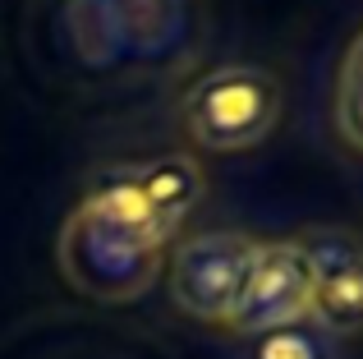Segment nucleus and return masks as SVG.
Returning <instances> with one entry per match:
<instances>
[{"label":"nucleus","instance_id":"nucleus-6","mask_svg":"<svg viewBox=\"0 0 363 359\" xmlns=\"http://www.w3.org/2000/svg\"><path fill=\"white\" fill-rule=\"evenodd\" d=\"M120 33V51L133 60H161L184 42L194 0H106Z\"/></svg>","mask_w":363,"mask_h":359},{"label":"nucleus","instance_id":"nucleus-5","mask_svg":"<svg viewBox=\"0 0 363 359\" xmlns=\"http://www.w3.org/2000/svg\"><path fill=\"white\" fill-rule=\"evenodd\" d=\"M308 299H313V267L303 258L299 240H262L253 272L244 281V295L225 327L240 336H267L276 327L303 323Z\"/></svg>","mask_w":363,"mask_h":359},{"label":"nucleus","instance_id":"nucleus-9","mask_svg":"<svg viewBox=\"0 0 363 359\" xmlns=\"http://www.w3.org/2000/svg\"><path fill=\"white\" fill-rule=\"evenodd\" d=\"M253 359H336V346L313 323H290L267 336H253Z\"/></svg>","mask_w":363,"mask_h":359},{"label":"nucleus","instance_id":"nucleus-4","mask_svg":"<svg viewBox=\"0 0 363 359\" xmlns=\"http://www.w3.org/2000/svg\"><path fill=\"white\" fill-rule=\"evenodd\" d=\"M313 267V299L308 318L318 332L336 336H359L363 332V240L340 226H313L294 235Z\"/></svg>","mask_w":363,"mask_h":359},{"label":"nucleus","instance_id":"nucleus-7","mask_svg":"<svg viewBox=\"0 0 363 359\" xmlns=\"http://www.w3.org/2000/svg\"><path fill=\"white\" fill-rule=\"evenodd\" d=\"M331 116H336V134L350 153L363 157V33L345 46L336 70V101H331Z\"/></svg>","mask_w":363,"mask_h":359},{"label":"nucleus","instance_id":"nucleus-1","mask_svg":"<svg viewBox=\"0 0 363 359\" xmlns=\"http://www.w3.org/2000/svg\"><path fill=\"white\" fill-rule=\"evenodd\" d=\"M175 240L166 221L138 194L129 166L111 171L88 189L79 207L65 216L55 263L79 295L97 304H129L147 295L166 267V249Z\"/></svg>","mask_w":363,"mask_h":359},{"label":"nucleus","instance_id":"nucleus-8","mask_svg":"<svg viewBox=\"0 0 363 359\" xmlns=\"http://www.w3.org/2000/svg\"><path fill=\"white\" fill-rule=\"evenodd\" d=\"M69 37L79 46V55L88 65H116L124 60L120 51V33H116V18H111L106 0H69Z\"/></svg>","mask_w":363,"mask_h":359},{"label":"nucleus","instance_id":"nucleus-3","mask_svg":"<svg viewBox=\"0 0 363 359\" xmlns=\"http://www.w3.org/2000/svg\"><path fill=\"white\" fill-rule=\"evenodd\" d=\"M253 235L244 231H203L175 244L170 253V299L179 314L198 323H230L244 295V281L257 258Z\"/></svg>","mask_w":363,"mask_h":359},{"label":"nucleus","instance_id":"nucleus-2","mask_svg":"<svg viewBox=\"0 0 363 359\" xmlns=\"http://www.w3.org/2000/svg\"><path fill=\"white\" fill-rule=\"evenodd\" d=\"M281 83L262 65H221L184 92V129L203 153H244L281 120Z\"/></svg>","mask_w":363,"mask_h":359}]
</instances>
